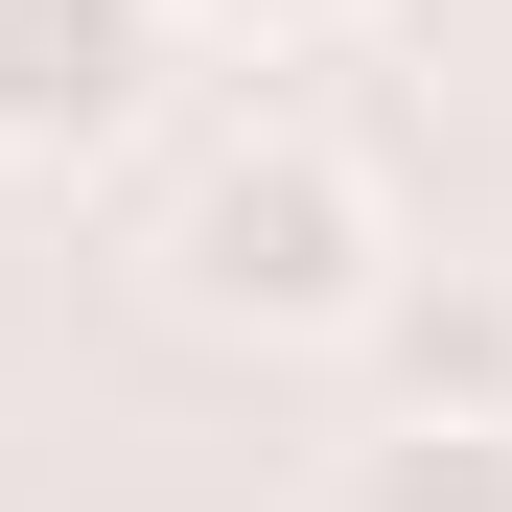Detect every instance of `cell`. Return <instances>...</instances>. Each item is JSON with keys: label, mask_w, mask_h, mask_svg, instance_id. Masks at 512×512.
I'll return each instance as SVG.
<instances>
[{"label": "cell", "mask_w": 512, "mask_h": 512, "mask_svg": "<svg viewBox=\"0 0 512 512\" xmlns=\"http://www.w3.org/2000/svg\"><path fill=\"white\" fill-rule=\"evenodd\" d=\"M350 350H373V419H512V256H396Z\"/></svg>", "instance_id": "3"}, {"label": "cell", "mask_w": 512, "mask_h": 512, "mask_svg": "<svg viewBox=\"0 0 512 512\" xmlns=\"http://www.w3.org/2000/svg\"><path fill=\"white\" fill-rule=\"evenodd\" d=\"M140 256H163V303H187V326H233V350H350V326L396 303L419 233H396V187H373L326 117H233L187 187H163Z\"/></svg>", "instance_id": "1"}, {"label": "cell", "mask_w": 512, "mask_h": 512, "mask_svg": "<svg viewBox=\"0 0 512 512\" xmlns=\"http://www.w3.org/2000/svg\"><path fill=\"white\" fill-rule=\"evenodd\" d=\"M326 512H512V419H350Z\"/></svg>", "instance_id": "4"}, {"label": "cell", "mask_w": 512, "mask_h": 512, "mask_svg": "<svg viewBox=\"0 0 512 512\" xmlns=\"http://www.w3.org/2000/svg\"><path fill=\"white\" fill-rule=\"evenodd\" d=\"M187 0H0V163H117Z\"/></svg>", "instance_id": "2"}, {"label": "cell", "mask_w": 512, "mask_h": 512, "mask_svg": "<svg viewBox=\"0 0 512 512\" xmlns=\"http://www.w3.org/2000/svg\"><path fill=\"white\" fill-rule=\"evenodd\" d=\"M187 24H233V47H350L373 0H187Z\"/></svg>", "instance_id": "5"}]
</instances>
